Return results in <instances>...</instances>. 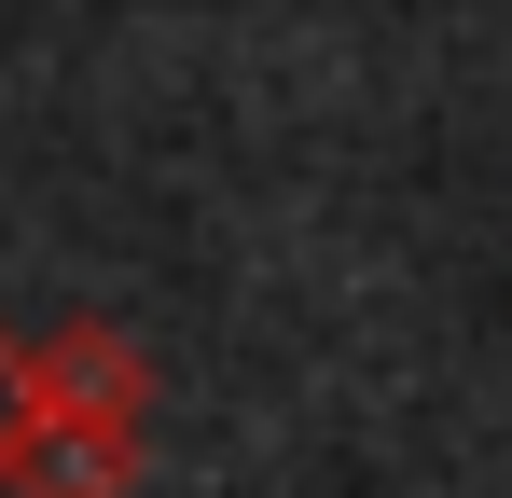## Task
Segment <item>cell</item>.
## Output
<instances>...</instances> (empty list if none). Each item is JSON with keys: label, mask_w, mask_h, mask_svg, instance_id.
Listing matches in <instances>:
<instances>
[{"label": "cell", "mask_w": 512, "mask_h": 498, "mask_svg": "<svg viewBox=\"0 0 512 498\" xmlns=\"http://www.w3.org/2000/svg\"><path fill=\"white\" fill-rule=\"evenodd\" d=\"M0 498H139V415H0Z\"/></svg>", "instance_id": "cell-1"}, {"label": "cell", "mask_w": 512, "mask_h": 498, "mask_svg": "<svg viewBox=\"0 0 512 498\" xmlns=\"http://www.w3.org/2000/svg\"><path fill=\"white\" fill-rule=\"evenodd\" d=\"M14 402L28 415H139L153 402V360H139L111 319H70V332H42V346L14 360Z\"/></svg>", "instance_id": "cell-2"}, {"label": "cell", "mask_w": 512, "mask_h": 498, "mask_svg": "<svg viewBox=\"0 0 512 498\" xmlns=\"http://www.w3.org/2000/svg\"><path fill=\"white\" fill-rule=\"evenodd\" d=\"M0 415H14V360H0Z\"/></svg>", "instance_id": "cell-3"}]
</instances>
